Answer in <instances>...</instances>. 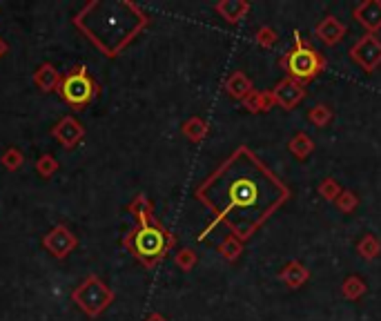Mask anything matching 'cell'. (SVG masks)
Returning <instances> with one entry per match:
<instances>
[{
    "label": "cell",
    "mask_w": 381,
    "mask_h": 321,
    "mask_svg": "<svg viewBox=\"0 0 381 321\" xmlns=\"http://www.w3.org/2000/svg\"><path fill=\"white\" fill-rule=\"evenodd\" d=\"M290 196L288 183L270 170L248 145L237 147L196 188V199L214 214L205 234L223 224L230 228V234L243 243L252 239L270 217L290 201Z\"/></svg>",
    "instance_id": "6da1fadb"
},
{
    "label": "cell",
    "mask_w": 381,
    "mask_h": 321,
    "mask_svg": "<svg viewBox=\"0 0 381 321\" xmlns=\"http://www.w3.org/2000/svg\"><path fill=\"white\" fill-rule=\"evenodd\" d=\"M134 9V3H118V14H116V20H94L90 16H85L83 11L81 14L74 18V22H76V27L83 29L85 34H88V39L94 41L96 47H101L103 49L101 52L109 58H114L118 56L120 49H125L130 43L123 39V36L116 32V27H120L123 32H127L132 36H137L147 22H150V18L145 16V11L139 9V11H134L132 16H127V11Z\"/></svg>",
    "instance_id": "7a4b0ae2"
},
{
    "label": "cell",
    "mask_w": 381,
    "mask_h": 321,
    "mask_svg": "<svg viewBox=\"0 0 381 321\" xmlns=\"http://www.w3.org/2000/svg\"><path fill=\"white\" fill-rule=\"evenodd\" d=\"M292 36H294V45L279 58V67L286 71V78L308 85L326 71L328 60L319 49L310 47L303 41L301 32H294Z\"/></svg>",
    "instance_id": "3957f363"
},
{
    "label": "cell",
    "mask_w": 381,
    "mask_h": 321,
    "mask_svg": "<svg viewBox=\"0 0 381 321\" xmlns=\"http://www.w3.org/2000/svg\"><path fill=\"white\" fill-rule=\"evenodd\" d=\"M174 234L167 232L158 221L150 226H139L125 237V248L147 268H154L158 261H163L165 254L174 248Z\"/></svg>",
    "instance_id": "277c9868"
},
{
    "label": "cell",
    "mask_w": 381,
    "mask_h": 321,
    "mask_svg": "<svg viewBox=\"0 0 381 321\" xmlns=\"http://www.w3.org/2000/svg\"><path fill=\"white\" fill-rule=\"evenodd\" d=\"M71 299H74V303H76L85 315L96 319V317H101L107 310V308L114 303L116 294L101 277L90 275L88 279H83L78 286L74 288Z\"/></svg>",
    "instance_id": "5b68a950"
},
{
    "label": "cell",
    "mask_w": 381,
    "mask_h": 321,
    "mask_svg": "<svg viewBox=\"0 0 381 321\" xmlns=\"http://www.w3.org/2000/svg\"><path fill=\"white\" fill-rule=\"evenodd\" d=\"M58 92L63 96V101L69 103L74 109H83L85 105H90L94 101L98 88L88 74V69H85V65H76L71 67L67 76H63Z\"/></svg>",
    "instance_id": "8992f818"
},
{
    "label": "cell",
    "mask_w": 381,
    "mask_h": 321,
    "mask_svg": "<svg viewBox=\"0 0 381 321\" xmlns=\"http://www.w3.org/2000/svg\"><path fill=\"white\" fill-rule=\"evenodd\" d=\"M350 58L366 74H373L381 65V41L377 34H363L361 39L350 47Z\"/></svg>",
    "instance_id": "52a82bcc"
},
{
    "label": "cell",
    "mask_w": 381,
    "mask_h": 321,
    "mask_svg": "<svg viewBox=\"0 0 381 321\" xmlns=\"http://www.w3.org/2000/svg\"><path fill=\"white\" fill-rule=\"evenodd\" d=\"M43 245L54 259H60V261H63V259H67L74 250L78 248V239L65 224H58L43 237Z\"/></svg>",
    "instance_id": "ba28073f"
},
{
    "label": "cell",
    "mask_w": 381,
    "mask_h": 321,
    "mask_svg": "<svg viewBox=\"0 0 381 321\" xmlns=\"http://www.w3.org/2000/svg\"><path fill=\"white\" fill-rule=\"evenodd\" d=\"M272 98H275V103L281 107V109H286V112H290V109L297 107L303 98H305V85L297 83V81H292V78H281L272 90Z\"/></svg>",
    "instance_id": "9c48e42d"
},
{
    "label": "cell",
    "mask_w": 381,
    "mask_h": 321,
    "mask_svg": "<svg viewBox=\"0 0 381 321\" xmlns=\"http://www.w3.org/2000/svg\"><path fill=\"white\" fill-rule=\"evenodd\" d=\"M52 137L65 147V150H71V147H76L83 137H85V128L81 125L78 118L74 116H63L56 125L52 128Z\"/></svg>",
    "instance_id": "30bf717a"
},
{
    "label": "cell",
    "mask_w": 381,
    "mask_h": 321,
    "mask_svg": "<svg viewBox=\"0 0 381 321\" xmlns=\"http://www.w3.org/2000/svg\"><path fill=\"white\" fill-rule=\"evenodd\" d=\"M352 18L366 34H377L381 29V0H361L352 9Z\"/></svg>",
    "instance_id": "8fae6325"
},
{
    "label": "cell",
    "mask_w": 381,
    "mask_h": 321,
    "mask_svg": "<svg viewBox=\"0 0 381 321\" xmlns=\"http://www.w3.org/2000/svg\"><path fill=\"white\" fill-rule=\"evenodd\" d=\"M346 34H348V27L343 25L337 16H326L317 22V27H314V36L319 41H321L326 47H335L339 45L343 39H346Z\"/></svg>",
    "instance_id": "7c38bea8"
},
{
    "label": "cell",
    "mask_w": 381,
    "mask_h": 321,
    "mask_svg": "<svg viewBox=\"0 0 381 321\" xmlns=\"http://www.w3.org/2000/svg\"><path fill=\"white\" fill-rule=\"evenodd\" d=\"M214 11L226 22L237 25L250 14V3L248 0H219V3L214 5Z\"/></svg>",
    "instance_id": "4fadbf2b"
},
{
    "label": "cell",
    "mask_w": 381,
    "mask_h": 321,
    "mask_svg": "<svg viewBox=\"0 0 381 321\" xmlns=\"http://www.w3.org/2000/svg\"><path fill=\"white\" fill-rule=\"evenodd\" d=\"M279 279L284 281L290 290H299L301 286H305V283H308V279H310V270L305 268L301 261H297V259H294V261H288L284 268H281Z\"/></svg>",
    "instance_id": "5bb4252c"
},
{
    "label": "cell",
    "mask_w": 381,
    "mask_h": 321,
    "mask_svg": "<svg viewBox=\"0 0 381 321\" xmlns=\"http://www.w3.org/2000/svg\"><path fill=\"white\" fill-rule=\"evenodd\" d=\"M60 81H63V76H60V71H58L52 63H43L39 69L34 71V83H36V88H39L41 92H45V94H49V92H58Z\"/></svg>",
    "instance_id": "9a60e30c"
},
{
    "label": "cell",
    "mask_w": 381,
    "mask_h": 321,
    "mask_svg": "<svg viewBox=\"0 0 381 321\" xmlns=\"http://www.w3.org/2000/svg\"><path fill=\"white\" fill-rule=\"evenodd\" d=\"M241 105L248 109L250 114H268L270 109L277 107L275 98H272V92L265 90V92H259V90H252L248 96L243 98Z\"/></svg>",
    "instance_id": "2e32d148"
},
{
    "label": "cell",
    "mask_w": 381,
    "mask_h": 321,
    "mask_svg": "<svg viewBox=\"0 0 381 321\" xmlns=\"http://www.w3.org/2000/svg\"><path fill=\"white\" fill-rule=\"evenodd\" d=\"M252 90H254L252 78L245 71H232L226 78V92H228V96L235 98V101H243Z\"/></svg>",
    "instance_id": "e0dca14e"
},
{
    "label": "cell",
    "mask_w": 381,
    "mask_h": 321,
    "mask_svg": "<svg viewBox=\"0 0 381 321\" xmlns=\"http://www.w3.org/2000/svg\"><path fill=\"white\" fill-rule=\"evenodd\" d=\"M127 212L134 214V219L139 221V226H150L156 221L154 217V203L150 201V196L145 194H137L134 196V201L127 205Z\"/></svg>",
    "instance_id": "ac0fdd59"
},
{
    "label": "cell",
    "mask_w": 381,
    "mask_h": 321,
    "mask_svg": "<svg viewBox=\"0 0 381 321\" xmlns=\"http://www.w3.org/2000/svg\"><path fill=\"white\" fill-rule=\"evenodd\" d=\"M181 132L188 141L201 143V141L207 139V134H210V123H207L205 118H201V116H192L181 125Z\"/></svg>",
    "instance_id": "d6986e66"
},
{
    "label": "cell",
    "mask_w": 381,
    "mask_h": 321,
    "mask_svg": "<svg viewBox=\"0 0 381 321\" xmlns=\"http://www.w3.org/2000/svg\"><path fill=\"white\" fill-rule=\"evenodd\" d=\"M288 150L294 158H299V160H305L312 152H314V141L308 137L305 132H297L294 137L288 141Z\"/></svg>",
    "instance_id": "ffe728a7"
},
{
    "label": "cell",
    "mask_w": 381,
    "mask_h": 321,
    "mask_svg": "<svg viewBox=\"0 0 381 321\" xmlns=\"http://www.w3.org/2000/svg\"><path fill=\"white\" fill-rule=\"evenodd\" d=\"M366 292H368V286L359 275H350L341 283V297L348 301H359Z\"/></svg>",
    "instance_id": "44dd1931"
},
{
    "label": "cell",
    "mask_w": 381,
    "mask_h": 321,
    "mask_svg": "<svg viewBox=\"0 0 381 321\" xmlns=\"http://www.w3.org/2000/svg\"><path fill=\"white\" fill-rule=\"evenodd\" d=\"M219 254L226 259V261H230V264H235V261H239L241 259V254H243V241L241 239H237L235 234H228V237L219 243Z\"/></svg>",
    "instance_id": "7402d4cb"
},
{
    "label": "cell",
    "mask_w": 381,
    "mask_h": 321,
    "mask_svg": "<svg viewBox=\"0 0 381 321\" xmlns=\"http://www.w3.org/2000/svg\"><path fill=\"white\" fill-rule=\"evenodd\" d=\"M357 254L366 261H375V259L381 254V241L375 237V234H363L357 243Z\"/></svg>",
    "instance_id": "603a6c76"
},
{
    "label": "cell",
    "mask_w": 381,
    "mask_h": 321,
    "mask_svg": "<svg viewBox=\"0 0 381 321\" xmlns=\"http://www.w3.org/2000/svg\"><path fill=\"white\" fill-rule=\"evenodd\" d=\"M333 118H335L333 107L326 105V103H317L314 107H310V112H308V121L314 128H328L330 123H333Z\"/></svg>",
    "instance_id": "cb8c5ba5"
},
{
    "label": "cell",
    "mask_w": 381,
    "mask_h": 321,
    "mask_svg": "<svg viewBox=\"0 0 381 321\" xmlns=\"http://www.w3.org/2000/svg\"><path fill=\"white\" fill-rule=\"evenodd\" d=\"M317 192H319V196H321L324 201L335 203V201H337V196L341 194V185H339V181H337V179L326 177L321 183L317 185Z\"/></svg>",
    "instance_id": "d4e9b609"
},
{
    "label": "cell",
    "mask_w": 381,
    "mask_h": 321,
    "mask_svg": "<svg viewBox=\"0 0 381 321\" xmlns=\"http://www.w3.org/2000/svg\"><path fill=\"white\" fill-rule=\"evenodd\" d=\"M196 264H199V257H196V252L192 248H181L174 254V266L181 270V273H192Z\"/></svg>",
    "instance_id": "484cf974"
},
{
    "label": "cell",
    "mask_w": 381,
    "mask_h": 321,
    "mask_svg": "<svg viewBox=\"0 0 381 321\" xmlns=\"http://www.w3.org/2000/svg\"><path fill=\"white\" fill-rule=\"evenodd\" d=\"M337 210L343 214H352L354 210L359 207V196L354 194L352 190H341V194L337 196V201H335Z\"/></svg>",
    "instance_id": "4316f807"
},
{
    "label": "cell",
    "mask_w": 381,
    "mask_h": 321,
    "mask_svg": "<svg viewBox=\"0 0 381 321\" xmlns=\"http://www.w3.org/2000/svg\"><path fill=\"white\" fill-rule=\"evenodd\" d=\"M277 41H279V34H277V29L270 27V25H261V27L254 32V43L263 49H272L277 45Z\"/></svg>",
    "instance_id": "83f0119b"
},
{
    "label": "cell",
    "mask_w": 381,
    "mask_h": 321,
    "mask_svg": "<svg viewBox=\"0 0 381 321\" xmlns=\"http://www.w3.org/2000/svg\"><path fill=\"white\" fill-rule=\"evenodd\" d=\"M0 163L5 165V170L16 172V170H20L22 163H25V154L18 150V147H7V150L3 152V156H0Z\"/></svg>",
    "instance_id": "f1b7e54d"
},
{
    "label": "cell",
    "mask_w": 381,
    "mask_h": 321,
    "mask_svg": "<svg viewBox=\"0 0 381 321\" xmlns=\"http://www.w3.org/2000/svg\"><path fill=\"white\" fill-rule=\"evenodd\" d=\"M58 160H56V156H52V154H43L39 160H36V172L43 177V179H52L56 172H58Z\"/></svg>",
    "instance_id": "f546056e"
},
{
    "label": "cell",
    "mask_w": 381,
    "mask_h": 321,
    "mask_svg": "<svg viewBox=\"0 0 381 321\" xmlns=\"http://www.w3.org/2000/svg\"><path fill=\"white\" fill-rule=\"evenodd\" d=\"M145 321H167V317L161 315V313H150V315L145 317Z\"/></svg>",
    "instance_id": "4dcf8cb0"
},
{
    "label": "cell",
    "mask_w": 381,
    "mask_h": 321,
    "mask_svg": "<svg viewBox=\"0 0 381 321\" xmlns=\"http://www.w3.org/2000/svg\"><path fill=\"white\" fill-rule=\"evenodd\" d=\"M7 52H9V45H7V41H5V39H0V58H3Z\"/></svg>",
    "instance_id": "1f68e13d"
}]
</instances>
